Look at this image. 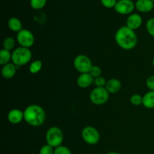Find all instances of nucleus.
I'll return each instance as SVG.
<instances>
[{
    "instance_id": "obj_10",
    "label": "nucleus",
    "mask_w": 154,
    "mask_h": 154,
    "mask_svg": "<svg viewBox=\"0 0 154 154\" xmlns=\"http://www.w3.org/2000/svg\"><path fill=\"white\" fill-rule=\"evenodd\" d=\"M135 5V8L143 13L151 11L154 8V2L152 0H137Z\"/></svg>"
},
{
    "instance_id": "obj_15",
    "label": "nucleus",
    "mask_w": 154,
    "mask_h": 154,
    "mask_svg": "<svg viewBox=\"0 0 154 154\" xmlns=\"http://www.w3.org/2000/svg\"><path fill=\"white\" fill-rule=\"evenodd\" d=\"M16 74V66L14 63H8L2 69V75L5 79H11Z\"/></svg>"
},
{
    "instance_id": "obj_1",
    "label": "nucleus",
    "mask_w": 154,
    "mask_h": 154,
    "mask_svg": "<svg viewBox=\"0 0 154 154\" xmlns=\"http://www.w3.org/2000/svg\"><path fill=\"white\" fill-rule=\"evenodd\" d=\"M115 40L119 47L124 50H132L136 46L138 38L134 30L127 26L120 27L115 34Z\"/></svg>"
},
{
    "instance_id": "obj_6",
    "label": "nucleus",
    "mask_w": 154,
    "mask_h": 154,
    "mask_svg": "<svg viewBox=\"0 0 154 154\" xmlns=\"http://www.w3.org/2000/svg\"><path fill=\"white\" fill-rule=\"evenodd\" d=\"M82 138L87 144L90 145L96 144L100 139V135L96 128L93 126H86L82 130Z\"/></svg>"
},
{
    "instance_id": "obj_27",
    "label": "nucleus",
    "mask_w": 154,
    "mask_h": 154,
    "mask_svg": "<svg viewBox=\"0 0 154 154\" xmlns=\"http://www.w3.org/2000/svg\"><path fill=\"white\" fill-rule=\"evenodd\" d=\"M117 0H101V3L104 7L107 8H112L115 7L116 4H117Z\"/></svg>"
},
{
    "instance_id": "obj_13",
    "label": "nucleus",
    "mask_w": 154,
    "mask_h": 154,
    "mask_svg": "<svg viewBox=\"0 0 154 154\" xmlns=\"http://www.w3.org/2000/svg\"><path fill=\"white\" fill-rule=\"evenodd\" d=\"M93 82H94V80L90 73L81 74L77 80V84L81 88H87L93 84Z\"/></svg>"
},
{
    "instance_id": "obj_25",
    "label": "nucleus",
    "mask_w": 154,
    "mask_h": 154,
    "mask_svg": "<svg viewBox=\"0 0 154 154\" xmlns=\"http://www.w3.org/2000/svg\"><path fill=\"white\" fill-rule=\"evenodd\" d=\"M39 154H54V147L48 144L42 146L39 150Z\"/></svg>"
},
{
    "instance_id": "obj_22",
    "label": "nucleus",
    "mask_w": 154,
    "mask_h": 154,
    "mask_svg": "<svg viewBox=\"0 0 154 154\" xmlns=\"http://www.w3.org/2000/svg\"><path fill=\"white\" fill-rule=\"evenodd\" d=\"M130 102L133 105H140L143 102V97L139 94H134L131 96Z\"/></svg>"
},
{
    "instance_id": "obj_21",
    "label": "nucleus",
    "mask_w": 154,
    "mask_h": 154,
    "mask_svg": "<svg viewBox=\"0 0 154 154\" xmlns=\"http://www.w3.org/2000/svg\"><path fill=\"white\" fill-rule=\"evenodd\" d=\"M15 45V40L11 37H8L3 42V48L5 50L10 51L14 48Z\"/></svg>"
},
{
    "instance_id": "obj_7",
    "label": "nucleus",
    "mask_w": 154,
    "mask_h": 154,
    "mask_svg": "<svg viewBox=\"0 0 154 154\" xmlns=\"http://www.w3.org/2000/svg\"><path fill=\"white\" fill-rule=\"evenodd\" d=\"M74 66L77 71L83 73H89L90 69L93 66L90 59L87 56L78 55L74 60Z\"/></svg>"
},
{
    "instance_id": "obj_4",
    "label": "nucleus",
    "mask_w": 154,
    "mask_h": 154,
    "mask_svg": "<svg viewBox=\"0 0 154 154\" xmlns=\"http://www.w3.org/2000/svg\"><path fill=\"white\" fill-rule=\"evenodd\" d=\"M45 138H46L47 144L56 148L59 146H61V144L63 143V132L60 128L57 126H53L47 131Z\"/></svg>"
},
{
    "instance_id": "obj_2",
    "label": "nucleus",
    "mask_w": 154,
    "mask_h": 154,
    "mask_svg": "<svg viewBox=\"0 0 154 154\" xmlns=\"http://www.w3.org/2000/svg\"><path fill=\"white\" fill-rule=\"evenodd\" d=\"M24 120L32 126H39L45 122V112L43 108L37 105H31L27 107L23 112Z\"/></svg>"
},
{
    "instance_id": "obj_16",
    "label": "nucleus",
    "mask_w": 154,
    "mask_h": 154,
    "mask_svg": "<svg viewBox=\"0 0 154 154\" xmlns=\"http://www.w3.org/2000/svg\"><path fill=\"white\" fill-rule=\"evenodd\" d=\"M143 105L148 109L154 108V91H149L143 96Z\"/></svg>"
},
{
    "instance_id": "obj_8",
    "label": "nucleus",
    "mask_w": 154,
    "mask_h": 154,
    "mask_svg": "<svg viewBox=\"0 0 154 154\" xmlns=\"http://www.w3.org/2000/svg\"><path fill=\"white\" fill-rule=\"evenodd\" d=\"M17 40L20 47L29 48L34 45L35 37L29 30L23 29L21 31H20L17 33Z\"/></svg>"
},
{
    "instance_id": "obj_24",
    "label": "nucleus",
    "mask_w": 154,
    "mask_h": 154,
    "mask_svg": "<svg viewBox=\"0 0 154 154\" xmlns=\"http://www.w3.org/2000/svg\"><path fill=\"white\" fill-rule=\"evenodd\" d=\"M89 73L93 76V78H98V77L101 76V74H102V69L97 66H93L90 69Z\"/></svg>"
},
{
    "instance_id": "obj_5",
    "label": "nucleus",
    "mask_w": 154,
    "mask_h": 154,
    "mask_svg": "<svg viewBox=\"0 0 154 154\" xmlns=\"http://www.w3.org/2000/svg\"><path fill=\"white\" fill-rule=\"evenodd\" d=\"M90 99L94 105H104L109 99V93L107 91L105 87H96L90 93Z\"/></svg>"
},
{
    "instance_id": "obj_18",
    "label": "nucleus",
    "mask_w": 154,
    "mask_h": 154,
    "mask_svg": "<svg viewBox=\"0 0 154 154\" xmlns=\"http://www.w3.org/2000/svg\"><path fill=\"white\" fill-rule=\"evenodd\" d=\"M12 58V54L7 50H2L0 51V64L2 66H5V65L9 63L10 60H11Z\"/></svg>"
},
{
    "instance_id": "obj_31",
    "label": "nucleus",
    "mask_w": 154,
    "mask_h": 154,
    "mask_svg": "<svg viewBox=\"0 0 154 154\" xmlns=\"http://www.w3.org/2000/svg\"><path fill=\"white\" fill-rule=\"evenodd\" d=\"M153 68H154V58H153Z\"/></svg>"
},
{
    "instance_id": "obj_3",
    "label": "nucleus",
    "mask_w": 154,
    "mask_h": 154,
    "mask_svg": "<svg viewBox=\"0 0 154 154\" xmlns=\"http://www.w3.org/2000/svg\"><path fill=\"white\" fill-rule=\"evenodd\" d=\"M32 59V52L29 48L20 47L12 53V63L17 66L27 64Z\"/></svg>"
},
{
    "instance_id": "obj_28",
    "label": "nucleus",
    "mask_w": 154,
    "mask_h": 154,
    "mask_svg": "<svg viewBox=\"0 0 154 154\" xmlns=\"http://www.w3.org/2000/svg\"><path fill=\"white\" fill-rule=\"evenodd\" d=\"M107 81H105V78L100 76L98 78H95L94 80V84L96 86V87H105L106 85Z\"/></svg>"
},
{
    "instance_id": "obj_32",
    "label": "nucleus",
    "mask_w": 154,
    "mask_h": 154,
    "mask_svg": "<svg viewBox=\"0 0 154 154\" xmlns=\"http://www.w3.org/2000/svg\"><path fill=\"white\" fill-rule=\"evenodd\" d=\"M152 1H153V2H154V0H152Z\"/></svg>"
},
{
    "instance_id": "obj_29",
    "label": "nucleus",
    "mask_w": 154,
    "mask_h": 154,
    "mask_svg": "<svg viewBox=\"0 0 154 154\" xmlns=\"http://www.w3.org/2000/svg\"><path fill=\"white\" fill-rule=\"evenodd\" d=\"M146 85L150 91H154V75L147 78L146 81Z\"/></svg>"
},
{
    "instance_id": "obj_17",
    "label": "nucleus",
    "mask_w": 154,
    "mask_h": 154,
    "mask_svg": "<svg viewBox=\"0 0 154 154\" xmlns=\"http://www.w3.org/2000/svg\"><path fill=\"white\" fill-rule=\"evenodd\" d=\"M8 26L11 31L16 32L17 33L23 29L22 23L17 17L10 18L8 22Z\"/></svg>"
},
{
    "instance_id": "obj_11",
    "label": "nucleus",
    "mask_w": 154,
    "mask_h": 154,
    "mask_svg": "<svg viewBox=\"0 0 154 154\" xmlns=\"http://www.w3.org/2000/svg\"><path fill=\"white\" fill-rule=\"evenodd\" d=\"M141 24H142V18L138 14H130L126 20V26L132 30L138 29Z\"/></svg>"
},
{
    "instance_id": "obj_30",
    "label": "nucleus",
    "mask_w": 154,
    "mask_h": 154,
    "mask_svg": "<svg viewBox=\"0 0 154 154\" xmlns=\"http://www.w3.org/2000/svg\"><path fill=\"white\" fill-rule=\"evenodd\" d=\"M107 154H120L119 153H117V152H109Z\"/></svg>"
},
{
    "instance_id": "obj_20",
    "label": "nucleus",
    "mask_w": 154,
    "mask_h": 154,
    "mask_svg": "<svg viewBox=\"0 0 154 154\" xmlns=\"http://www.w3.org/2000/svg\"><path fill=\"white\" fill-rule=\"evenodd\" d=\"M47 3V0H30V5L35 10L43 8Z\"/></svg>"
},
{
    "instance_id": "obj_12",
    "label": "nucleus",
    "mask_w": 154,
    "mask_h": 154,
    "mask_svg": "<svg viewBox=\"0 0 154 154\" xmlns=\"http://www.w3.org/2000/svg\"><path fill=\"white\" fill-rule=\"evenodd\" d=\"M24 119V114L19 109H12L8 114V120L12 124L20 123Z\"/></svg>"
},
{
    "instance_id": "obj_14",
    "label": "nucleus",
    "mask_w": 154,
    "mask_h": 154,
    "mask_svg": "<svg viewBox=\"0 0 154 154\" xmlns=\"http://www.w3.org/2000/svg\"><path fill=\"white\" fill-rule=\"evenodd\" d=\"M121 87V82L118 79L112 78V79H110L109 81H107L105 87L109 93H117L120 91Z\"/></svg>"
},
{
    "instance_id": "obj_23",
    "label": "nucleus",
    "mask_w": 154,
    "mask_h": 154,
    "mask_svg": "<svg viewBox=\"0 0 154 154\" xmlns=\"http://www.w3.org/2000/svg\"><path fill=\"white\" fill-rule=\"evenodd\" d=\"M146 28L149 35L154 37V18H150L147 20L146 23Z\"/></svg>"
},
{
    "instance_id": "obj_26",
    "label": "nucleus",
    "mask_w": 154,
    "mask_h": 154,
    "mask_svg": "<svg viewBox=\"0 0 154 154\" xmlns=\"http://www.w3.org/2000/svg\"><path fill=\"white\" fill-rule=\"evenodd\" d=\"M54 154H72V152L65 146H59L54 149Z\"/></svg>"
},
{
    "instance_id": "obj_9",
    "label": "nucleus",
    "mask_w": 154,
    "mask_h": 154,
    "mask_svg": "<svg viewBox=\"0 0 154 154\" xmlns=\"http://www.w3.org/2000/svg\"><path fill=\"white\" fill-rule=\"evenodd\" d=\"M135 8V5L132 0H119L114 7V9L120 14L126 15L132 13Z\"/></svg>"
},
{
    "instance_id": "obj_19",
    "label": "nucleus",
    "mask_w": 154,
    "mask_h": 154,
    "mask_svg": "<svg viewBox=\"0 0 154 154\" xmlns=\"http://www.w3.org/2000/svg\"><path fill=\"white\" fill-rule=\"evenodd\" d=\"M42 68V63L41 60H35V61L32 62V63L30 64L29 68V72L32 74H36L38 72H39L41 71Z\"/></svg>"
}]
</instances>
